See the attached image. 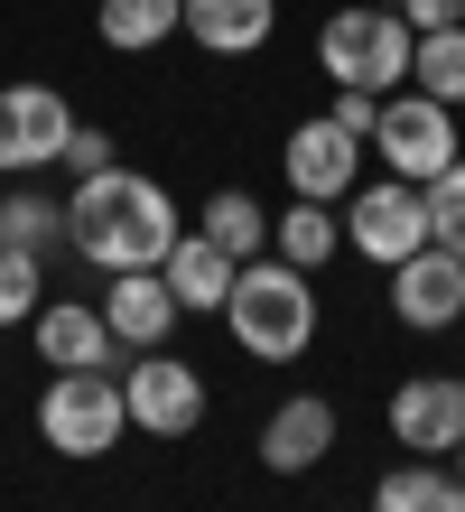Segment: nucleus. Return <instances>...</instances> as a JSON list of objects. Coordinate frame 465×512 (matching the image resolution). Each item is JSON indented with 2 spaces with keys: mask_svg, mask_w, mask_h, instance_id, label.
I'll return each mask as SVG.
<instances>
[{
  "mask_svg": "<svg viewBox=\"0 0 465 512\" xmlns=\"http://www.w3.org/2000/svg\"><path fill=\"white\" fill-rule=\"evenodd\" d=\"M177 205L159 177H140V168H103V177H84V187L66 196V243L103 270H159L177 252Z\"/></svg>",
  "mask_w": 465,
  "mask_h": 512,
  "instance_id": "f257e3e1",
  "label": "nucleus"
},
{
  "mask_svg": "<svg viewBox=\"0 0 465 512\" xmlns=\"http://www.w3.org/2000/svg\"><path fill=\"white\" fill-rule=\"evenodd\" d=\"M224 336L252 364H298L317 345V270L298 261H242V280L224 298Z\"/></svg>",
  "mask_w": 465,
  "mask_h": 512,
  "instance_id": "f03ea898",
  "label": "nucleus"
},
{
  "mask_svg": "<svg viewBox=\"0 0 465 512\" xmlns=\"http://www.w3.org/2000/svg\"><path fill=\"white\" fill-rule=\"evenodd\" d=\"M410 56H419V28L382 10V0H354L317 28V66L326 84H354V94H400L410 84Z\"/></svg>",
  "mask_w": 465,
  "mask_h": 512,
  "instance_id": "7ed1b4c3",
  "label": "nucleus"
},
{
  "mask_svg": "<svg viewBox=\"0 0 465 512\" xmlns=\"http://www.w3.org/2000/svg\"><path fill=\"white\" fill-rule=\"evenodd\" d=\"M121 429H131V401H121V373H56L38 391V438L56 457H112Z\"/></svg>",
  "mask_w": 465,
  "mask_h": 512,
  "instance_id": "20e7f679",
  "label": "nucleus"
},
{
  "mask_svg": "<svg viewBox=\"0 0 465 512\" xmlns=\"http://www.w3.org/2000/svg\"><path fill=\"white\" fill-rule=\"evenodd\" d=\"M372 159H382L400 187H428V177H447L465 149H456V112L428 103L419 84H400V94H382V122H372Z\"/></svg>",
  "mask_w": 465,
  "mask_h": 512,
  "instance_id": "39448f33",
  "label": "nucleus"
},
{
  "mask_svg": "<svg viewBox=\"0 0 465 512\" xmlns=\"http://www.w3.org/2000/svg\"><path fill=\"white\" fill-rule=\"evenodd\" d=\"M345 252L382 261V270H400L410 252H428V196L400 187V177H372V187H354V196H345Z\"/></svg>",
  "mask_w": 465,
  "mask_h": 512,
  "instance_id": "423d86ee",
  "label": "nucleus"
},
{
  "mask_svg": "<svg viewBox=\"0 0 465 512\" xmlns=\"http://www.w3.org/2000/svg\"><path fill=\"white\" fill-rule=\"evenodd\" d=\"M121 401H131V429H149V438L205 429V373L186 364V354H168V345L121 364Z\"/></svg>",
  "mask_w": 465,
  "mask_h": 512,
  "instance_id": "0eeeda50",
  "label": "nucleus"
},
{
  "mask_svg": "<svg viewBox=\"0 0 465 512\" xmlns=\"http://www.w3.org/2000/svg\"><path fill=\"white\" fill-rule=\"evenodd\" d=\"M66 131H75V103L56 94V84H10V94H0V177L56 168L66 159Z\"/></svg>",
  "mask_w": 465,
  "mask_h": 512,
  "instance_id": "6e6552de",
  "label": "nucleus"
},
{
  "mask_svg": "<svg viewBox=\"0 0 465 512\" xmlns=\"http://www.w3.org/2000/svg\"><path fill=\"white\" fill-rule=\"evenodd\" d=\"M391 438L410 457H456L465 447V373H410L391 391Z\"/></svg>",
  "mask_w": 465,
  "mask_h": 512,
  "instance_id": "1a4fd4ad",
  "label": "nucleus"
},
{
  "mask_svg": "<svg viewBox=\"0 0 465 512\" xmlns=\"http://www.w3.org/2000/svg\"><path fill=\"white\" fill-rule=\"evenodd\" d=\"M28 336H38L47 373H121V336L103 326L93 298H47V308L28 317Z\"/></svg>",
  "mask_w": 465,
  "mask_h": 512,
  "instance_id": "9d476101",
  "label": "nucleus"
},
{
  "mask_svg": "<svg viewBox=\"0 0 465 512\" xmlns=\"http://www.w3.org/2000/svg\"><path fill=\"white\" fill-rule=\"evenodd\" d=\"M279 168H289V196H317V205H345L363 187V140L335 131V122H298L279 140Z\"/></svg>",
  "mask_w": 465,
  "mask_h": 512,
  "instance_id": "9b49d317",
  "label": "nucleus"
},
{
  "mask_svg": "<svg viewBox=\"0 0 465 512\" xmlns=\"http://www.w3.org/2000/svg\"><path fill=\"white\" fill-rule=\"evenodd\" d=\"M391 317L410 326V336H438V326H456V317H465V261H456L447 243L410 252V261L391 270Z\"/></svg>",
  "mask_w": 465,
  "mask_h": 512,
  "instance_id": "f8f14e48",
  "label": "nucleus"
},
{
  "mask_svg": "<svg viewBox=\"0 0 465 512\" xmlns=\"http://www.w3.org/2000/svg\"><path fill=\"white\" fill-rule=\"evenodd\" d=\"M93 308H103V326L121 336V354H159V345H168V326L186 317L177 298H168V280H159V270H112Z\"/></svg>",
  "mask_w": 465,
  "mask_h": 512,
  "instance_id": "ddd939ff",
  "label": "nucleus"
},
{
  "mask_svg": "<svg viewBox=\"0 0 465 512\" xmlns=\"http://www.w3.org/2000/svg\"><path fill=\"white\" fill-rule=\"evenodd\" d=\"M326 457H335V401L289 391V401L270 410V429H261V466L270 475H317Z\"/></svg>",
  "mask_w": 465,
  "mask_h": 512,
  "instance_id": "4468645a",
  "label": "nucleus"
},
{
  "mask_svg": "<svg viewBox=\"0 0 465 512\" xmlns=\"http://www.w3.org/2000/svg\"><path fill=\"white\" fill-rule=\"evenodd\" d=\"M159 280H168V298L186 317H224V298H233V280H242V261L224 252V243H205V233H177V252L159 261Z\"/></svg>",
  "mask_w": 465,
  "mask_h": 512,
  "instance_id": "2eb2a0df",
  "label": "nucleus"
},
{
  "mask_svg": "<svg viewBox=\"0 0 465 512\" xmlns=\"http://www.w3.org/2000/svg\"><path fill=\"white\" fill-rule=\"evenodd\" d=\"M279 28V0H186V38L205 56H261Z\"/></svg>",
  "mask_w": 465,
  "mask_h": 512,
  "instance_id": "dca6fc26",
  "label": "nucleus"
},
{
  "mask_svg": "<svg viewBox=\"0 0 465 512\" xmlns=\"http://www.w3.org/2000/svg\"><path fill=\"white\" fill-rule=\"evenodd\" d=\"M93 28H103L112 56H149L186 28V0H93Z\"/></svg>",
  "mask_w": 465,
  "mask_h": 512,
  "instance_id": "f3484780",
  "label": "nucleus"
},
{
  "mask_svg": "<svg viewBox=\"0 0 465 512\" xmlns=\"http://www.w3.org/2000/svg\"><path fill=\"white\" fill-rule=\"evenodd\" d=\"M372 512H465V475L447 457H410L372 485Z\"/></svg>",
  "mask_w": 465,
  "mask_h": 512,
  "instance_id": "a211bd4d",
  "label": "nucleus"
},
{
  "mask_svg": "<svg viewBox=\"0 0 465 512\" xmlns=\"http://www.w3.org/2000/svg\"><path fill=\"white\" fill-rule=\"evenodd\" d=\"M270 243H279V261L326 270L335 252H345V215H335V205H317V196H289V215H270Z\"/></svg>",
  "mask_w": 465,
  "mask_h": 512,
  "instance_id": "6ab92c4d",
  "label": "nucleus"
},
{
  "mask_svg": "<svg viewBox=\"0 0 465 512\" xmlns=\"http://www.w3.org/2000/svg\"><path fill=\"white\" fill-rule=\"evenodd\" d=\"M0 243H19V252H56V243H66V205L38 196L28 177H10V196H0Z\"/></svg>",
  "mask_w": 465,
  "mask_h": 512,
  "instance_id": "aec40b11",
  "label": "nucleus"
},
{
  "mask_svg": "<svg viewBox=\"0 0 465 512\" xmlns=\"http://www.w3.org/2000/svg\"><path fill=\"white\" fill-rule=\"evenodd\" d=\"M196 233L205 243H224L233 261H261V243H270V215L242 187H224V196H205V215H196Z\"/></svg>",
  "mask_w": 465,
  "mask_h": 512,
  "instance_id": "412c9836",
  "label": "nucleus"
},
{
  "mask_svg": "<svg viewBox=\"0 0 465 512\" xmlns=\"http://www.w3.org/2000/svg\"><path fill=\"white\" fill-rule=\"evenodd\" d=\"M410 84L428 103H465V28H438V38H419V56H410Z\"/></svg>",
  "mask_w": 465,
  "mask_h": 512,
  "instance_id": "4be33fe9",
  "label": "nucleus"
},
{
  "mask_svg": "<svg viewBox=\"0 0 465 512\" xmlns=\"http://www.w3.org/2000/svg\"><path fill=\"white\" fill-rule=\"evenodd\" d=\"M38 308H47V252L0 243V326H28Z\"/></svg>",
  "mask_w": 465,
  "mask_h": 512,
  "instance_id": "5701e85b",
  "label": "nucleus"
},
{
  "mask_svg": "<svg viewBox=\"0 0 465 512\" xmlns=\"http://www.w3.org/2000/svg\"><path fill=\"white\" fill-rule=\"evenodd\" d=\"M419 196H428V243H447V252L465 261V159H456L447 177H428Z\"/></svg>",
  "mask_w": 465,
  "mask_h": 512,
  "instance_id": "b1692460",
  "label": "nucleus"
},
{
  "mask_svg": "<svg viewBox=\"0 0 465 512\" xmlns=\"http://www.w3.org/2000/svg\"><path fill=\"white\" fill-rule=\"evenodd\" d=\"M66 168H75V187H84V177H103V168H121V159H112V131H103V122H75V131H66Z\"/></svg>",
  "mask_w": 465,
  "mask_h": 512,
  "instance_id": "393cba45",
  "label": "nucleus"
},
{
  "mask_svg": "<svg viewBox=\"0 0 465 512\" xmlns=\"http://www.w3.org/2000/svg\"><path fill=\"white\" fill-rule=\"evenodd\" d=\"M326 122H335V131H354V140L372 149V122H382V94H354V84H335V103H326Z\"/></svg>",
  "mask_w": 465,
  "mask_h": 512,
  "instance_id": "a878e982",
  "label": "nucleus"
},
{
  "mask_svg": "<svg viewBox=\"0 0 465 512\" xmlns=\"http://www.w3.org/2000/svg\"><path fill=\"white\" fill-rule=\"evenodd\" d=\"M400 19L419 28V38H438V28H465V0H391Z\"/></svg>",
  "mask_w": 465,
  "mask_h": 512,
  "instance_id": "bb28decb",
  "label": "nucleus"
},
{
  "mask_svg": "<svg viewBox=\"0 0 465 512\" xmlns=\"http://www.w3.org/2000/svg\"><path fill=\"white\" fill-rule=\"evenodd\" d=\"M447 466H456V475H465V447H456V457H447Z\"/></svg>",
  "mask_w": 465,
  "mask_h": 512,
  "instance_id": "cd10ccee",
  "label": "nucleus"
}]
</instances>
